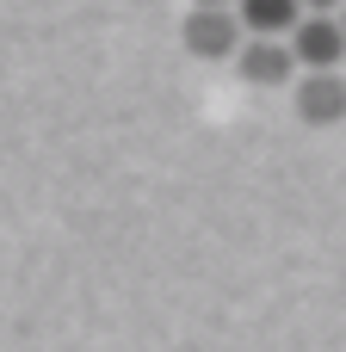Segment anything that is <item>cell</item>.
<instances>
[{"label": "cell", "mask_w": 346, "mask_h": 352, "mask_svg": "<svg viewBox=\"0 0 346 352\" xmlns=\"http://www.w3.org/2000/svg\"><path fill=\"white\" fill-rule=\"evenodd\" d=\"M180 43H186L198 62H235L241 43H248V31H241L235 6H192V12L180 19Z\"/></svg>", "instance_id": "1"}, {"label": "cell", "mask_w": 346, "mask_h": 352, "mask_svg": "<svg viewBox=\"0 0 346 352\" xmlns=\"http://www.w3.org/2000/svg\"><path fill=\"white\" fill-rule=\"evenodd\" d=\"M285 43H291L297 74H340L346 68V31H340V19H328V12H303V25Z\"/></svg>", "instance_id": "2"}, {"label": "cell", "mask_w": 346, "mask_h": 352, "mask_svg": "<svg viewBox=\"0 0 346 352\" xmlns=\"http://www.w3.org/2000/svg\"><path fill=\"white\" fill-rule=\"evenodd\" d=\"M291 105L310 130H334L346 124V68L340 74H297L291 80Z\"/></svg>", "instance_id": "3"}, {"label": "cell", "mask_w": 346, "mask_h": 352, "mask_svg": "<svg viewBox=\"0 0 346 352\" xmlns=\"http://www.w3.org/2000/svg\"><path fill=\"white\" fill-rule=\"evenodd\" d=\"M235 74L248 87H291L297 80V62H291V43H266V37H248L241 56H235Z\"/></svg>", "instance_id": "4"}, {"label": "cell", "mask_w": 346, "mask_h": 352, "mask_svg": "<svg viewBox=\"0 0 346 352\" xmlns=\"http://www.w3.org/2000/svg\"><path fill=\"white\" fill-rule=\"evenodd\" d=\"M235 19H241L248 37L285 43V37L303 25V0H235Z\"/></svg>", "instance_id": "5"}, {"label": "cell", "mask_w": 346, "mask_h": 352, "mask_svg": "<svg viewBox=\"0 0 346 352\" xmlns=\"http://www.w3.org/2000/svg\"><path fill=\"white\" fill-rule=\"evenodd\" d=\"M340 6H346V0H303V12H328V19H334Z\"/></svg>", "instance_id": "6"}, {"label": "cell", "mask_w": 346, "mask_h": 352, "mask_svg": "<svg viewBox=\"0 0 346 352\" xmlns=\"http://www.w3.org/2000/svg\"><path fill=\"white\" fill-rule=\"evenodd\" d=\"M192 6H235V0H192Z\"/></svg>", "instance_id": "7"}, {"label": "cell", "mask_w": 346, "mask_h": 352, "mask_svg": "<svg viewBox=\"0 0 346 352\" xmlns=\"http://www.w3.org/2000/svg\"><path fill=\"white\" fill-rule=\"evenodd\" d=\"M334 19H340V31H346V6H340V12H334Z\"/></svg>", "instance_id": "8"}]
</instances>
